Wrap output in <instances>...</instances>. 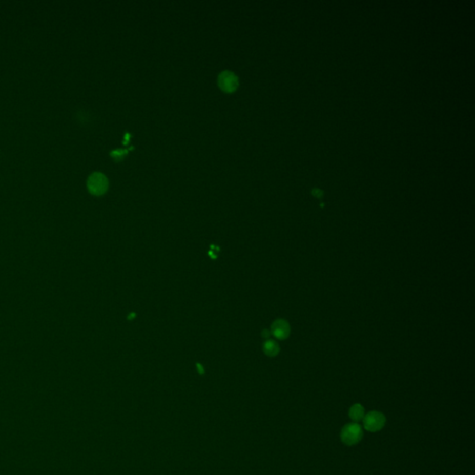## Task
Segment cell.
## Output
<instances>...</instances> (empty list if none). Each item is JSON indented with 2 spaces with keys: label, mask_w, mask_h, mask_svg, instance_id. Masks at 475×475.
I'll use <instances>...</instances> for the list:
<instances>
[{
  "label": "cell",
  "mask_w": 475,
  "mask_h": 475,
  "mask_svg": "<svg viewBox=\"0 0 475 475\" xmlns=\"http://www.w3.org/2000/svg\"><path fill=\"white\" fill-rule=\"evenodd\" d=\"M362 437V427L357 422L348 423L341 431V440L347 446L357 445L361 441Z\"/></svg>",
  "instance_id": "cell-1"
},
{
  "label": "cell",
  "mask_w": 475,
  "mask_h": 475,
  "mask_svg": "<svg viewBox=\"0 0 475 475\" xmlns=\"http://www.w3.org/2000/svg\"><path fill=\"white\" fill-rule=\"evenodd\" d=\"M364 428L370 432L381 431L386 423L384 415L379 411L368 412L363 419Z\"/></svg>",
  "instance_id": "cell-2"
},
{
  "label": "cell",
  "mask_w": 475,
  "mask_h": 475,
  "mask_svg": "<svg viewBox=\"0 0 475 475\" xmlns=\"http://www.w3.org/2000/svg\"><path fill=\"white\" fill-rule=\"evenodd\" d=\"M108 179L101 173H94L88 180V188L94 195H102L108 190Z\"/></svg>",
  "instance_id": "cell-3"
},
{
  "label": "cell",
  "mask_w": 475,
  "mask_h": 475,
  "mask_svg": "<svg viewBox=\"0 0 475 475\" xmlns=\"http://www.w3.org/2000/svg\"><path fill=\"white\" fill-rule=\"evenodd\" d=\"M218 87L225 93H232L239 87V78L231 71H224L218 76Z\"/></svg>",
  "instance_id": "cell-4"
},
{
  "label": "cell",
  "mask_w": 475,
  "mask_h": 475,
  "mask_svg": "<svg viewBox=\"0 0 475 475\" xmlns=\"http://www.w3.org/2000/svg\"><path fill=\"white\" fill-rule=\"evenodd\" d=\"M271 333L274 337L279 340L288 338L291 334V326L289 322L282 319L275 320L271 326Z\"/></svg>",
  "instance_id": "cell-5"
},
{
  "label": "cell",
  "mask_w": 475,
  "mask_h": 475,
  "mask_svg": "<svg viewBox=\"0 0 475 475\" xmlns=\"http://www.w3.org/2000/svg\"><path fill=\"white\" fill-rule=\"evenodd\" d=\"M349 416L354 422L358 423V421H363L365 417V409L362 405L355 404L352 406L349 410Z\"/></svg>",
  "instance_id": "cell-6"
},
{
  "label": "cell",
  "mask_w": 475,
  "mask_h": 475,
  "mask_svg": "<svg viewBox=\"0 0 475 475\" xmlns=\"http://www.w3.org/2000/svg\"><path fill=\"white\" fill-rule=\"evenodd\" d=\"M264 352L270 357H275L279 352V344L273 340H269L264 344Z\"/></svg>",
  "instance_id": "cell-7"
},
{
  "label": "cell",
  "mask_w": 475,
  "mask_h": 475,
  "mask_svg": "<svg viewBox=\"0 0 475 475\" xmlns=\"http://www.w3.org/2000/svg\"><path fill=\"white\" fill-rule=\"evenodd\" d=\"M128 153L127 151H115V152H112V156L115 159V160H121L123 155H126Z\"/></svg>",
  "instance_id": "cell-8"
}]
</instances>
